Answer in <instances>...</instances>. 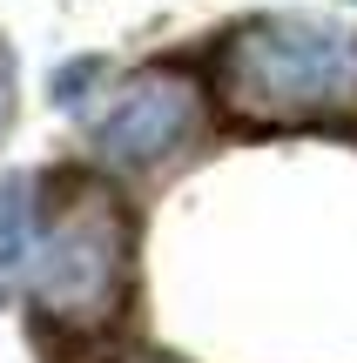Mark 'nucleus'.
<instances>
[{"label": "nucleus", "mask_w": 357, "mask_h": 363, "mask_svg": "<svg viewBox=\"0 0 357 363\" xmlns=\"http://www.w3.org/2000/svg\"><path fill=\"white\" fill-rule=\"evenodd\" d=\"M216 88L223 115L243 128L357 121V34L310 13H263L223 40Z\"/></svg>", "instance_id": "f257e3e1"}, {"label": "nucleus", "mask_w": 357, "mask_h": 363, "mask_svg": "<svg viewBox=\"0 0 357 363\" xmlns=\"http://www.w3.org/2000/svg\"><path fill=\"white\" fill-rule=\"evenodd\" d=\"M121 283H128V222L101 189H81L48 229V242H34V296L54 323L101 330L121 303Z\"/></svg>", "instance_id": "f03ea898"}, {"label": "nucleus", "mask_w": 357, "mask_h": 363, "mask_svg": "<svg viewBox=\"0 0 357 363\" xmlns=\"http://www.w3.org/2000/svg\"><path fill=\"white\" fill-rule=\"evenodd\" d=\"M196 135V88L169 67H148L115 94L101 121H94V148L108 162H162Z\"/></svg>", "instance_id": "7ed1b4c3"}, {"label": "nucleus", "mask_w": 357, "mask_h": 363, "mask_svg": "<svg viewBox=\"0 0 357 363\" xmlns=\"http://www.w3.org/2000/svg\"><path fill=\"white\" fill-rule=\"evenodd\" d=\"M34 242H40L34 175H7V182H0V296H13L21 269L34 262Z\"/></svg>", "instance_id": "20e7f679"}, {"label": "nucleus", "mask_w": 357, "mask_h": 363, "mask_svg": "<svg viewBox=\"0 0 357 363\" xmlns=\"http://www.w3.org/2000/svg\"><path fill=\"white\" fill-rule=\"evenodd\" d=\"M7 108H13V61H7V48H0V121H7Z\"/></svg>", "instance_id": "39448f33"}]
</instances>
